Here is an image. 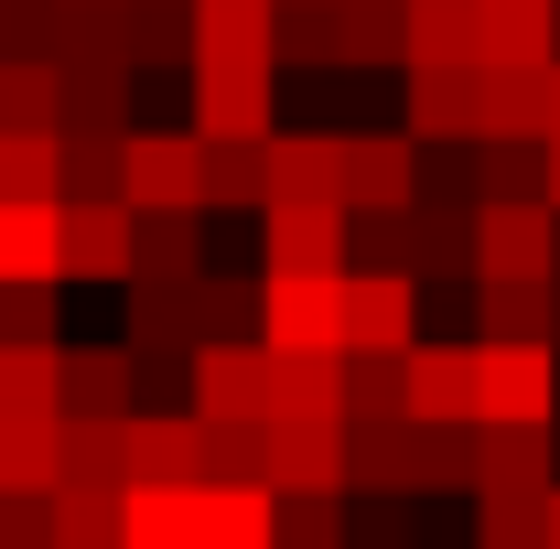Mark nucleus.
<instances>
[{
    "label": "nucleus",
    "mask_w": 560,
    "mask_h": 549,
    "mask_svg": "<svg viewBox=\"0 0 560 549\" xmlns=\"http://www.w3.org/2000/svg\"><path fill=\"white\" fill-rule=\"evenodd\" d=\"M399 377H410V420L420 431H486V344L464 335H420L410 355H399Z\"/></svg>",
    "instance_id": "1"
},
{
    "label": "nucleus",
    "mask_w": 560,
    "mask_h": 549,
    "mask_svg": "<svg viewBox=\"0 0 560 549\" xmlns=\"http://www.w3.org/2000/svg\"><path fill=\"white\" fill-rule=\"evenodd\" d=\"M195 75H280V0H195Z\"/></svg>",
    "instance_id": "2"
},
{
    "label": "nucleus",
    "mask_w": 560,
    "mask_h": 549,
    "mask_svg": "<svg viewBox=\"0 0 560 549\" xmlns=\"http://www.w3.org/2000/svg\"><path fill=\"white\" fill-rule=\"evenodd\" d=\"M130 206L206 215V130H130Z\"/></svg>",
    "instance_id": "3"
},
{
    "label": "nucleus",
    "mask_w": 560,
    "mask_h": 549,
    "mask_svg": "<svg viewBox=\"0 0 560 549\" xmlns=\"http://www.w3.org/2000/svg\"><path fill=\"white\" fill-rule=\"evenodd\" d=\"M270 280V344L280 355H346V270H259Z\"/></svg>",
    "instance_id": "4"
},
{
    "label": "nucleus",
    "mask_w": 560,
    "mask_h": 549,
    "mask_svg": "<svg viewBox=\"0 0 560 549\" xmlns=\"http://www.w3.org/2000/svg\"><path fill=\"white\" fill-rule=\"evenodd\" d=\"M270 495H355L346 420H270Z\"/></svg>",
    "instance_id": "5"
},
{
    "label": "nucleus",
    "mask_w": 560,
    "mask_h": 549,
    "mask_svg": "<svg viewBox=\"0 0 560 549\" xmlns=\"http://www.w3.org/2000/svg\"><path fill=\"white\" fill-rule=\"evenodd\" d=\"M475 280H560V206H486L475 215Z\"/></svg>",
    "instance_id": "6"
},
{
    "label": "nucleus",
    "mask_w": 560,
    "mask_h": 549,
    "mask_svg": "<svg viewBox=\"0 0 560 549\" xmlns=\"http://www.w3.org/2000/svg\"><path fill=\"white\" fill-rule=\"evenodd\" d=\"M130 484H206V410L195 399L130 410Z\"/></svg>",
    "instance_id": "7"
},
{
    "label": "nucleus",
    "mask_w": 560,
    "mask_h": 549,
    "mask_svg": "<svg viewBox=\"0 0 560 549\" xmlns=\"http://www.w3.org/2000/svg\"><path fill=\"white\" fill-rule=\"evenodd\" d=\"M410 206H420V140L346 130V215H410Z\"/></svg>",
    "instance_id": "8"
},
{
    "label": "nucleus",
    "mask_w": 560,
    "mask_h": 549,
    "mask_svg": "<svg viewBox=\"0 0 560 549\" xmlns=\"http://www.w3.org/2000/svg\"><path fill=\"white\" fill-rule=\"evenodd\" d=\"M410 344H420V280L346 270V355H410Z\"/></svg>",
    "instance_id": "9"
},
{
    "label": "nucleus",
    "mask_w": 560,
    "mask_h": 549,
    "mask_svg": "<svg viewBox=\"0 0 560 549\" xmlns=\"http://www.w3.org/2000/svg\"><path fill=\"white\" fill-rule=\"evenodd\" d=\"M486 420H506V431H550L560 410V344H486Z\"/></svg>",
    "instance_id": "10"
},
{
    "label": "nucleus",
    "mask_w": 560,
    "mask_h": 549,
    "mask_svg": "<svg viewBox=\"0 0 560 549\" xmlns=\"http://www.w3.org/2000/svg\"><path fill=\"white\" fill-rule=\"evenodd\" d=\"M195 410L206 420H270L280 410L270 344H206V355H195Z\"/></svg>",
    "instance_id": "11"
},
{
    "label": "nucleus",
    "mask_w": 560,
    "mask_h": 549,
    "mask_svg": "<svg viewBox=\"0 0 560 549\" xmlns=\"http://www.w3.org/2000/svg\"><path fill=\"white\" fill-rule=\"evenodd\" d=\"M270 270H355V215L346 206H270Z\"/></svg>",
    "instance_id": "12"
},
{
    "label": "nucleus",
    "mask_w": 560,
    "mask_h": 549,
    "mask_svg": "<svg viewBox=\"0 0 560 549\" xmlns=\"http://www.w3.org/2000/svg\"><path fill=\"white\" fill-rule=\"evenodd\" d=\"M270 206H346V130H280L270 140Z\"/></svg>",
    "instance_id": "13"
},
{
    "label": "nucleus",
    "mask_w": 560,
    "mask_h": 549,
    "mask_svg": "<svg viewBox=\"0 0 560 549\" xmlns=\"http://www.w3.org/2000/svg\"><path fill=\"white\" fill-rule=\"evenodd\" d=\"M495 75H550L560 66V0H486V55Z\"/></svg>",
    "instance_id": "14"
},
{
    "label": "nucleus",
    "mask_w": 560,
    "mask_h": 549,
    "mask_svg": "<svg viewBox=\"0 0 560 549\" xmlns=\"http://www.w3.org/2000/svg\"><path fill=\"white\" fill-rule=\"evenodd\" d=\"M140 270V206H66V280H130Z\"/></svg>",
    "instance_id": "15"
},
{
    "label": "nucleus",
    "mask_w": 560,
    "mask_h": 549,
    "mask_svg": "<svg viewBox=\"0 0 560 549\" xmlns=\"http://www.w3.org/2000/svg\"><path fill=\"white\" fill-rule=\"evenodd\" d=\"M130 410H140L130 344H66V420H130Z\"/></svg>",
    "instance_id": "16"
},
{
    "label": "nucleus",
    "mask_w": 560,
    "mask_h": 549,
    "mask_svg": "<svg viewBox=\"0 0 560 549\" xmlns=\"http://www.w3.org/2000/svg\"><path fill=\"white\" fill-rule=\"evenodd\" d=\"M475 344H560L550 280H475Z\"/></svg>",
    "instance_id": "17"
},
{
    "label": "nucleus",
    "mask_w": 560,
    "mask_h": 549,
    "mask_svg": "<svg viewBox=\"0 0 560 549\" xmlns=\"http://www.w3.org/2000/svg\"><path fill=\"white\" fill-rule=\"evenodd\" d=\"M550 431H506V420H486L475 431V495H550Z\"/></svg>",
    "instance_id": "18"
},
{
    "label": "nucleus",
    "mask_w": 560,
    "mask_h": 549,
    "mask_svg": "<svg viewBox=\"0 0 560 549\" xmlns=\"http://www.w3.org/2000/svg\"><path fill=\"white\" fill-rule=\"evenodd\" d=\"M66 280V206H0V291Z\"/></svg>",
    "instance_id": "19"
},
{
    "label": "nucleus",
    "mask_w": 560,
    "mask_h": 549,
    "mask_svg": "<svg viewBox=\"0 0 560 549\" xmlns=\"http://www.w3.org/2000/svg\"><path fill=\"white\" fill-rule=\"evenodd\" d=\"M151 291H206V215H140V270Z\"/></svg>",
    "instance_id": "20"
},
{
    "label": "nucleus",
    "mask_w": 560,
    "mask_h": 549,
    "mask_svg": "<svg viewBox=\"0 0 560 549\" xmlns=\"http://www.w3.org/2000/svg\"><path fill=\"white\" fill-rule=\"evenodd\" d=\"M195 130L206 140H280L270 75H195Z\"/></svg>",
    "instance_id": "21"
},
{
    "label": "nucleus",
    "mask_w": 560,
    "mask_h": 549,
    "mask_svg": "<svg viewBox=\"0 0 560 549\" xmlns=\"http://www.w3.org/2000/svg\"><path fill=\"white\" fill-rule=\"evenodd\" d=\"M0 484L11 495H66V410L55 420H0Z\"/></svg>",
    "instance_id": "22"
},
{
    "label": "nucleus",
    "mask_w": 560,
    "mask_h": 549,
    "mask_svg": "<svg viewBox=\"0 0 560 549\" xmlns=\"http://www.w3.org/2000/svg\"><path fill=\"white\" fill-rule=\"evenodd\" d=\"M270 388H280V410L270 420H346V355H280L270 344Z\"/></svg>",
    "instance_id": "23"
},
{
    "label": "nucleus",
    "mask_w": 560,
    "mask_h": 549,
    "mask_svg": "<svg viewBox=\"0 0 560 549\" xmlns=\"http://www.w3.org/2000/svg\"><path fill=\"white\" fill-rule=\"evenodd\" d=\"M66 495H130V420H66Z\"/></svg>",
    "instance_id": "24"
},
{
    "label": "nucleus",
    "mask_w": 560,
    "mask_h": 549,
    "mask_svg": "<svg viewBox=\"0 0 560 549\" xmlns=\"http://www.w3.org/2000/svg\"><path fill=\"white\" fill-rule=\"evenodd\" d=\"M130 549H206V484H130Z\"/></svg>",
    "instance_id": "25"
},
{
    "label": "nucleus",
    "mask_w": 560,
    "mask_h": 549,
    "mask_svg": "<svg viewBox=\"0 0 560 549\" xmlns=\"http://www.w3.org/2000/svg\"><path fill=\"white\" fill-rule=\"evenodd\" d=\"M66 410V344H0V420Z\"/></svg>",
    "instance_id": "26"
},
{
    "label": "nucleus",
    "mask_w": 560,
    "mask_h": 549,
    "mask_svg": "<svg viewBox=\"0 0 560 549\" xmlns=\"http://www.w3.org/2000/svg\"><path fill=\"white\" fill-rule=\"evenodd\" d=\"M475 195L486 206H550V140H475Z\"/></svg>",
    "instance_id": "27"
},
{
    "label": "nucleus",
    "mask_w": 560,
    "mask_h": 549,
    "mask_svg": "<svg viewBox=\"0 0 560 549\" xmlns=\"http://www.w3.org/2000/svg\"><path fill=\"white\" fill-rule=\"evenodd\" d=\"M335 66H410V11L399 0H335Z\"/></svg>",
    "instance_id": "28"
},
{
    "label": "nucleus",
    "mask_w": 560,
    "mask_h": 549,
    "mask_svg": "<svg viewBox=\"0 0 560 549\" xmlns=\"http://www.w3.org/2000/svg\"><path fill=\"white\" fill-rule=\"evenodd\" d=\"M119 55L130 66H195V11L184 0H119Z\"/></svg>",
    "instance_id": "29"
},
{
    "label": "nucleus",
    "mask_w": 560,
    "mask_h": 549,
    "mask_svg": "<svg viewBox=\"0 0 560 549\" xmlns=\"http://www.w3.org/2000/svg\"><path fill=\"white\" fill-rule=\"evenodd\" d=\"M539 86H550V75L475 66V140H550V130H539Z\"/></svg>",
    "instance_id": "30"
},
{
    "label": "nucleus",
    "mask_w": 560,
    "mask_h": 549,
    "mask_svg": "<svg viewBox=\"0 0 560 549\" xmlns=\"http://www.w3.org/2000/svg\"><path fill=\"white\" fill-rule=\"evenodd\" d=\"M206 206L270 215V140H206Z\"/></svg>",
    "instance_id": "31"
},
{
    "label": "nucleus",
    "mask_w": 560,
    "mask_h": 549,
    "mask_svg": "<svg viewBox=\"0 0 560 549\" xmlns=\"http://www.w3.org/2000/svg\"><path fill=\"white\" fill-rule=\"evenodd\" d=\"M550 495H475V549H550Z\"/></svg>",
    "instance_id": "32"
},
{
    "label": "nucleus",
    "mask_w": 560,
    "mask_h": 549,
    "mask_svg": "<svg viewBox=\"0 0 560 549\" xmlns=\"http://www.w3.org/2000/svg\"><path fill=\"white\" fill-rule=\"evenodd\" d=\"M55 549H130V495H55Z\"/></svg>",
    "instance_id": "33"
},
{
    "label": "nucleus",
    "mask_w": 560,
    "mask_h": 549,
    "mask_svg": "<svg viewBox=\"0 0 560 549\" xmlns=\"http://www.w3.org/2000/svg\"><path fill=\"white\" fill-rule=\"evenodd\" d=\"M280 549H355V495H280Z\"/></svg>",
    "instance_id": "34"
},
{
    "label": "nucleus",
    "mask_w": 560,
    "mask_h": 549,
    "mask_svg": "<svg viewBox=\"0 0 560 549\" xmlns=\"http://www.w3.org/2000/svg\"><path fill=\"white\" fill-rule=\"evenodd\" d=\"M55 291H66V280H22V291H0V344H66Z\"/></svg>",
    "instance_id": "35"
},
{
    "label": "nucleus",
    "mask_w": 560,
    "mask_h": 549,
    "mask_svg": "<svg viewBox=\"0 0 560 549\" xmlns=\"http://www.w3.org/2000/svg\"><path fill=\"white\" fill-rule=\"evenodd\" d=\"M280 66H335V0L324 11H280Z\"/></svg>",
    "instance_id": "36"
},
{
    "label": "nucleus",
    "mask_w": 560,
    "mask_h": 549,
    "mask_svg": "<svg viewBox=\"0 0 560 549\" xmlns=\"http://www.w3.org/2000/svg\"><path fill=\"white\" fill-rule=\"evenodd\" d=\"M0 549H55V495H11L0 484Z\"/></svg>",
    "instance_id": "37"
},
{
    "label": "nucleus",
    "mask_w": 560,
    "mask_h": 549,
    "mask_svg": "<svg viewBox=\"0 0 560 549\" xmlns=\"http://www.w3.org/2000/svg\"><path fill=\"white\" fill-rule=\"evenodd\" d=\"M355 528L366 549H410V495H355Z\"/></svg>",
    "instance_id": "38"
},
{
    "label": "nucleus",
    "mask_w": 560,
    "mask_h": 549,
    "mask_svg": "<svg viewBox=\"0 0 560 549\" xmlns=\"http://www.w3.org/2000/svg\"><path fill=\"white\" fill-rule=\"evenodd\" d=\"M539 130L560 140V66H550V86H539Z\"/></svg>",
    "instance_id": "39"
},
{
    "label": "nucleus",
    "mask_w": 560,
    "mask_h": 549,
    "mask_svg": "<svg viewBox=\"0 0 560 549\" xmlns=\"http://www.w3.org/2000/svg\"><path fill=\"white\" fill-rule=\"evenodd\" d=\"M550 206H560V140H550Z\"/></svg>",
    "instance_id": "40"
},
{
    "label": "nucleus",
    "mask_w": 560,
    "mask_h": 549,
    "mask_svg": "<svg viewBox=\"0 0 560 549\" xmlns=\"http://www.w3.org/2000/svg\"><path fill=\"white\" fill-rule=\"evenodd\" d=\"M550 549H560V495H550Z\"/></svg>",
    "instance_id": "41"
},
{
    "label": "nucleus",
    "mask_w": 560,
    "mask_h": 549,
    "mask_svg": "<svg viewBox=\"0 0 560 549\" xmlns=\"http://www.w3.org/2000/svg\"><path fill=\"white\" fill-rule=\"evenodd\" d=\"M75 11H119V0H75Z\"/></svg>",
    "instance_id": "42"
},
{
    "label": "nucleus",
    "mask_w": 560,
    "mask_h": 549,
    "mask_svg": "<svg viewBox=\"0 0 560 549\" xmlns=\"http://www.w3.org/2000/svg\"><path fill=\"white\" fill-rule=\"evenodd\" d=\"M280 11H324V0H280Z\"/></svg>",
    "instance_id": "43"
}]
</instances>
